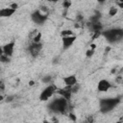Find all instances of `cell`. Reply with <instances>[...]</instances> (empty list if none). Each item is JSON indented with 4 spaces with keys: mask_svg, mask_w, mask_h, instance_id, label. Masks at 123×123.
I'll list each match as a JSON object with an SVG mask.
<instances>
[{
    "mask_svg": "<svg viewBox=\"0 0 123 123\" xmlns=\"http://www.w3.org/2000/svg\"><path fill=\"white\" fill-rule=\"evenodd\" d=\"M61 36H62V37H70V36H74V34H73V31L66 29V30H62V31L61 32Z\"/></svg>",
    "mask_w": 123,
    "mask_h": 123,
    "instance_id": "5bb4252c",
    "label": "cell"
},
{
    "mask_svg": "<svg viewBox=\"0 0 123 123\" xmlns=\"http://www.w3.org/2000/svg\"><path fill=\"white\" fill-rule=\"evenodd\" d=\"M14 45H15L14 41H11V42L5 44V45L3 46V48H2V53L5 54V55H7L8 57H11V56L12 55V53H13Z\"/></svg>",
    "mask_w": 123,
    "mask_h": 123,
    "instance_id": "9c48e42d",
    "label": "cell"
},
{
    "mask_svg": "<svg viewBox=\"0 0 123 123\" xmlns=\"http://www.w3.org/2000/svg\"><path fill=\"white\" fill-rule=\"evenodd\" d=\"M4 89H5V85H4V82L1 81V83H0V90H1V93L4 92Z\"/></svg>",
    "mask_w": 123,
    "mask_h": 123,
    "instance_id": "cb8c5ba5",
    "label": "cell"
},
{
    "mask_svg": "<svg viewBox=\"0 0 123 123\" xmlns=\"http://www.w3.org/2000/svg\"><path fill=\"white\" fill-rule=\"evenodd\" d=\"M67 105H68V101L65 98L59 97L49 103L48 109L55 113H63L67 109Z\"/></svg>",
    "mask_w": 123,
    "mask_h": 123,
    "instance_id": "7a4b0ae2",
    "label": "cell"
},
{
    "mask_svg": "<svg viewBox=\"0 0 123 123\" xmlns=\"http://www.w3.org/2000/svg\"><path fill=\"white\" fill-rule=\"evenodd\" d=\"M15 12V10L8 7V8H3L0 10V16L1 17H10Z\"/></svg>",
    "mask_w": 123,
    "mask_h": 123,
    "instance_id": "7c38bea8",
    "label": "cell"
},
{
    "mask_svg": "<svg viewBox=\"0 0 123 123\" xmlns=\"http://www.w3.org/2000/svg\"><path fill=\"white\" fill-rule=\"evenodd\" d=\"M62 6H63V8L68 9V8L71 6V2H70V1H64V2L62 3Z\"/></svg>",
    "mask_w": 123,
    "mask_h": 123,
    "instance_id": "44dd1931",
    "label": "cell"
},
{
    "mask_svg": "<svg viewBox=\"0 0 123 123\" xmlns=\"http://www.w3.org/2000/svg\"><path fill=\"white\" fill-rule=\"evenodd\" d=\"M14 98V96L13 95H10V96H7L6 97V101L7 102H11V101H12V99Z\"/></svg>",
    "mask_w": 123,
    "mask_h": 123,
    "instance_id": "484cf974",
    "label": "cell"
},
{
    "mask_svg": "<svg viewBox=\"0 0 123 123\" xmlns=\"http://www.w3.org/2000/svg\"><path fill=\"white\" fill-rule=\"evenodd\" d=\"M92 34H93V36H92V37H91L92 39H95L96 37H98L101 35V33H92Z\"/></svg>",
    "mask_w": 123,
    "mask_h": 123,
    "instance_id": "4316f807",
    "label": "cell"
},
{
    "mask_svg": "<svg viewBox=\"0 0 123 123\" xmlns=\"http://www.w3.org/2000/svg\"><path fill=\"white\" fill-rule=\"evenodd\" d=\"M93 121H94V119H93V117L91 115H88L86 118V123H93Z\"/></svg>",
    "mask_w": 123,
    "mask_h": 123,
    "instance_id": "603a6c76",
    "label": "cell"
},
{
    "mask_svg": "<svg viewBox=\"0 0 123 123\" xmlns=\"http://www.w3.org/2000/svg\"><path fill=\"white\" fill-rule=\"evenodd\" d=\"M51 80H52V77L48 75V76H45V77L42 78V83H44V84H49V83L51 82Z\"/></svg>",
    "mask_w": 123,
    "mask_h": 123,
    "instance_id": "ac0fdd59",
    "label": "cell"
},
{
    "mask_svg": "<svg viewBox=\"0 0 123 123\" xmlns=\"http://www.w3.org/2000/svg\"><path fill=\"white\" fill-rule=\"evenodd\" d=\"M111 83L108 80L103 79V80H100L99 81V83L97 85V89L100 92H106V91H108L111 88Z\"/></svg>",
    "mask_w": 123,
    "mask_h": 123,
    "instance_id": "ba28073f",
    "label": "cell"
},
{
    "mask_svg": "<svg viewBox=\"0 0 123 123\" xmlns=\"http://www.w3.org/2000/svg\"><path fill=\"white\" fill-rule=\"evenodd\" d=\"M43 123H58V121L53 118V121H48V120H43Z\"/></svg>",
    "mask_w": 123,
    "mask_h": 123,
    "instance_id": "83f0119b",
    "label": "cell"
},
{
    "mask_svg": "<svg viewBox=\"0 0 123 123\" xmlns=\"http://www.w3.org/2000/svg\"><path fill=\"white\" fill-rule=\"evenodd\" d=\"M117 13V8H115V7H111V9H110V11H109V15L110 16H113V15H115Z\"/></svg>",
    "mask_w": 123,
    "mask_h": 123,
    "instance_id": "2e32d148",
    "label": "cell"
},
{
    "mask_svg": "<svg viewBox=\"0 0 123 123\" xmlns=\"http://www.w3.org/2000/svg\"><path fill=\"white\" fill-rule=\"evenodd\" d=\"M10 8H12V9H13V10H16V9L18 8V5H17L16 3H12V4L10 5Z\"/></svg>",
    "mask_w": 123,
    "mask_h": 123,
    "instance_id": "d4e9b609",
    "label": "cell"
},
{
    "mask_svg": "<svg viewBox=\"0 0 123 123\" xmlns=\"http://www.w3.org/2000/svg\"><path fill=\"white\" fill-rule=\"evenodd\" d=\"M110 50H111V47H107V48H106V50H105V54H107Z\"/></svg>",
    "mask_w": 123,
    "mask_h": 123,
    "instance_id": "4dcf8cb0",
    "label": "cell"
},
{
    "mask_svg": "<svg viewBox=\"0 0 123 123\" xmlns=\"http://www.w3.org/2000/svg\"><path fill=\"white\" fill-rule=\"evenodd\" d=\"M40 39H41V33H37V34L34 37L33 42H35V43H39V42H40Z\"/></svg>",
    "mask_w": 123,
    "mask_h": 123,
    "instance_id": "9a60e30c",
    "label": "cell"
},
{
    "mask_svg": "<svg viewBox=\"0 0 123 123\" xmlns=\"http://www.w3.org/2000/svg\"><path fill=\"white\" fill-rule=\"evenodd\" d=\"M57 92V87L55 85H49L48 86H46L40 93L39 95V100L40 101H47L49 98H51L53 96V94Z\"/></svg>",
    "mask_w": 123,
    "mask_h": 123,
    "instance_id": "277c9868",
    "label": "cell"
},
{
    "mask_svg": "<svg viewBox=\"0 0 123 123\" xmlns=\"http://www.w3.org/2000/svg\"><path fill=\"white\" fill-rule=\"evenodd\" d=\"M68 116H69V118L72 120V121H76L77 120V117H76V115L73 113V112H69V114H68Z\"/></svg>",
    "mask_w": 123,
    "mask_h": 123,
    "instance_id": "7402d4cb",
    "label": "cell"
},
{
    "mask_svg": "<svg viewBox=\"0 0 123 123\" xmlns=\"http://www.w3.org/2000/svg\"><path fill=\"white\" fill-rule=\"evenodd\" d=\"M96 48V44H94V43H92V44H90V49H95Z\"/></svg>",
    "mask_w": 123,
    "mask_h": 123,
    "instance_id": "f546056e",
    "label": "cell"
},
{
    "mask_svg": "<svg viewBox=\"0 0 123 123\" xmlns=\"http://www.w3.org/2000/svg\"><path fill=\"white\" fill-rule=\"evenodd\" d=\"M110 43H116L123 39V30L120 28H113L101 33Z\"/></svg>",
    "mask_w": 123,
    "mask_h": 123,
    "instance_id": "3957f363",
    "label": "cell"
},
{
    "mask_svg": "<svg viewBox=\"0 0 123 123\" xmlns=\"http://www.w3.org/2000/svg\"><path fill=\"white\" fill-rule=\"evenodd\" d=\"M29 52H30V54L34 57V58H36V57H37L38 56V54L40 53V51H41V49H42V44L39 42V43H35V42H33V43H31L30 45H29Z\"/></svg>",
    "mask_w": 123,
    "mask_h": 123,
    "instance_id": "8992f818",
    "label": "cell"
},
{
    "mask_svg": "<svg viewBox=\"0 0 123 123\" xmlns=\"http://www.w3.org/2000/svg\"><path fill=\"white\" fill-rule=\"evenodd\" d=\"M76 40V36H70V37H62V48L63 49H68L70 46H72V44L74 43V41Z\"/></svg>",
    "mask_w": 123,
    "mask_h": 123,
    "instance_id": "52a82bcc",
    "label": "cell"
},
{
    "mask_svg": "<svg viewBox=\"0 0 123 123\" xmlns=\"http://www.w3.org/2000/svg\"><path fill=\"white\" fill-rule=\"evenodd\" d=\"M0 60H1V62H10V57H8L7 55H5V54H1V56H0Z\"/></svg>",
    "mask_w": 123,
    "mask_h": 123,
    "instance_id": "e0dca14e",
    "label": "cell"
},
{
    "mask_svg": "<svg viewBox=\"0 0 123 123\" xmlns=\"http://www.w3.org/2000/svg\"><path fill=\"white\" fill-rule=\"evenodd\" d=\"M79 88H80V86L77 84V85H75V86H73L71 87V92L72 93H77V91L79 90Z\"/></svg>",
    "mask_w": 123,
    "mask_h": 123,
    "instance_id": "d6986e66",
    "label": "cell"
},
{
    "mask_svg": "<svg viewBox=\"0 0 123 123\" xmlns=\"http://www.w3.org/2000/svg\"><path fill=\"white\" fill-rule=\"evenodd\" d=\"M88 25L90 26V29L92 31V33H101L103 26L101 24V22H96V23H90L88 22Z\"/></svg>",
    "mask_w": 123,
    "mask_h": 123,
    "instance_id": "4fadbf2b",
    "label": "cell"
},
{
    "mask_svg": "<svg viewBox=\"0 0 123 123\" xmlns=\"http://www.w3.org/2000/svg\"><path fill=\"white\" fill-rule=\"evenodd\" d=\"M62 80H63V83L66 86L72 87L73 86L77 85V78L75 75H68V76L64 77Z\"/></svg>",
    "mask_w": 123,
    "mask_h": 123,
    "instance_id": "30bf717a",
    "label": "cell"
},
{
    "mask_svg": "<svg viewBox=\"0 0 123 123\" xmlns=\"http://www.w3.org/2000/svg\"><path fill=\"white\" fill-rule=\"evenodd\" d=\"M31 17H32V20H33L35 23L41 25V24H43L44 21L47 19V13L42 12L40 10H37V11H35V12L31 14Z\"/></svg>",
    "mask_w": 123,
    "mask_h": 123,
    "instance_id": "5b68a950",
    "label": "cell"
},
{
    "mask_svg": "<svg viewBox=\"0 0 123 123\" xmlns=\"http://www.w3.org/2000/svg\"><path fill=\"white\" fill-rule=\"evenodd\" d=\"M34 84H35L34 81H30V82H29V86H34Z\"/></svg>",
    "mask_w": 123,
    "mask_h": 123,
    "instance_id": "1f68e13d",
    "label": "cell"
},
{
    "mask_svg": "<svg viewBox=\"0 0 123 123\" xmlns=\"http://www.w3.org/2000/svg\"><path fill=\"white\" fill-rule=\"evenodd\" d=\"M57 92L60 95H62V97L65 98L67 101L70 100V98H71L72 92H71V87H69V86H66L65 88H62V89H57Z\"/></svg>",
    "mask_w": 123,
    "mask_h": 123,
    "instance_id": "8fae6325",
    "label": "cell"
},
{
    "mask_svg": "<svg viewBox=\"0 0 123 123\" xmlns=\"http://www.w3.org/2000/svg\"><path fill=\"white\" fill-rule=\"evenodd\" d=\"M93 54H94V50H93V49H89V50H87V51L86 52V56L87 58L92 57Z\"/></svg>",
    "mask_w": 123,
    "mask_h": 123,
    "instance_id": "ffe728a7",
    "label": "cell"
},
{
    "mask_svg": "<svg viewBox=\"0 0 123 123\" xmlns=\"http://www.w3.org/2000/svg\"><path fill=\"white\" fill-rule=\"evenodd\" d=\"M116 4H117V6L119 8H122L123 9V2L122 1H118V2H116Z\"/></svg>",
    "mask_w": 123,
    "mask_h": 123,
    "instance_id": "f1b7e54d",
    "label": "cell"
},
{
    "mask_svg": "<svg viewBox=\"0 0 123 123\" xmlns=\"http://www.w3.org/2000/svg\"><path fill=\"white\" fill-rule=\"evenodd\" d=\"M120 103V97H110V98H103L99 102L100 111L102 113H107L112 111L118 104Z\"/></svg>",
    "mask_w": 123,
    "mask_h": 123,
    "instance_id": "6da1fadb",
    "label": "cell"
},
{
    "mask_svg": "<svg viewBox=\"0 0 123 123\" xmlns=\"http://www.w3.org/2000/svg\"><path fill=\"white\" fill-rule=\"evenodd\" d=\"M116 123H122V121H118V122H116Z\"/></svg>",
    "mask_w": 123,
    "mask_h": 123,
    "instance_id": "d6a6232c",
    "label": "cell"
}]
</instances>
